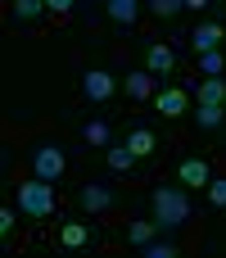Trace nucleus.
<instances>
[{
	"label": "nucleus",
	"instance_id": "f257e3e1",
	"mask_svg": "<svg viewBox=\"0 0 226 258\" xmlns=\"http://www.w3.org/2000/svg\"><path fill=\"white\" fill-rule=\"evenodd\" d=\"M154 222L163 231H177L181 222H190V195L181 186H159L154 190Z\"/></svg>",
	"mask_w": 226,
	"mask_h": 258
},
{
	"label": "nucleus",
	"instance_id": "f03ea898",
	"mask_svg": "<svg viewBox=\"0 0 226 258\" xmlns=\"http://www.w3.org/2000/svg\"><path fill=\"white\" fill-rule=\"evenodd\" d=\"M18 209H23L27 218H50V213H54V181H45V177L23 181V186H18Z\"/></svg>",
	"mask_w": 226,
	"mask_h": 258
},
{
	"label": "nucleus",
	"instance_id": "7ed1b4c3",
	"mask_svg": "<svg viewBox=\"0 0 226 258\" xmlns=\"http://www.w3.org/2000/svg\"><path fill=\"white\" fill-rule=\"evenodd\" d=\"M63 168H68V159H63V150H59V145H41V150L32 154V172H36V177H45V181H59V177H63Z\"/></svg>",
	"mask_w": 226,
	"mask_h": 258
},
{
	"label": "nucleus",
	"instance_id": "20e7f679",
	"mask_svg": "<svg viewBox=\"0 0 226 258\" xmlns=\"http://www.w3.org/2000/svg\"><path fill=\"white\" fill-rule=\"evenodd\" d=\"M113 91H118V82H113L104 68H91V73L82 77V95H86V100H95V104H104Z\"/></svg>",
	"mask_w": 226,
	"mask_h": 258
},
{
	"label": "nucleus",
	"instance_id": "39448f33",
	"mask_svg": "<svg viewBox=\"0 0 226 258\" xmlns=\"http://www.w3.org/2000/svg\"><path fill=\"white\" fill-rule=\"evenodd\" d=\"M222 41H226V27H222V23H199V27L190 32L195 54H204V50H222Z\"/></svg>",
	"mask_w": 226,
	"mask_h": 258
},
{
	"label": "nucleus",
	"instance_id": "423d86ee",
	"mask_svg": "<svg viewBox=\"0 0 226 258\" xmlns=\"http://www.w3.org/2000/svg\"><path fill=\"white\" fill-rule=\"evenodd\" d=\"M154 100H159V113H163V118H181V113L190 109V95H186L181 86H163Z\"/></svg>",
	"mask_w": 226,
	"mask_h": 258
},
{
	"label": "nucleus",
	"instance_id": "0eeeda50",
	"mask_svg": "<svg viewBox=\"0 0 226 258\" xmlns=\"http://www.w3.org/2000/svg\"><path fill=\"white\" fill-rule=\"evenodd\" d=\"M77 200H82V209H86V213H104V209L113 204L109 186H100V181H86V186L77 190Z\"/></svg>",
	"mask_w": 226,
	"mask_h": 258
},
{
	"label": "nucleus",
	"instance_id": "6e6552de",
	"mask_svg": "<svg viewBox=\"0 0 226 258\" xmlns=\"http://www.w3.org/2000/svg\"><path fill=\"white\" fill-rule=\"evenodd\" d=\"M122 145H127V150H131V154H136V159H149V154H154V150H159V136H154V132H149V127H131V132H127V141H122Z\"/></svg>",
	"mask_w": 226,
	"mask_h": 258
},
{
	"label": "nucleus",
	"instance_id": "1a4fd4ad",
	"mask_svg": "<svg viewBox=\"0 0 226 258\" xmlns=\"http://www.w3.org/2000/svg\"><path fill=\"white\" fill-rule=\"evenodd\" d=\"M172 63H177V54H172V45H163V41H159V45H149V50H145V68H149L154 77H163V73H172Z\"/></svg>",
	"mask_w": 226,
	"mask_h": 258
},
{
	"label": "nucleus",
	"instance_id": "9d476101",
	"mask_svg": "<svg viewBox=\"0 0 226 258\" xmlns=\"http://www.w3.org/2000/svg\"><path fill=\"white\" fill-rule=\"evenodd\" d=\"M177 177H181V186H208V181H213V172H208L204 159H181Z\"/></svg>",
	"mask_w": 226,
	"mask_h": 258
},
{
	"label": "nucleus",
	"instance_id": "9b49d317",
	"mask_svg": "<svg viewBox=\"0 0 226 258\" xmlns=\"http://www.w3.org/2000/svg\"><path fill=\"white\" fill-rule=\"evenodd\" d=\"M122 91H127L131 100H149V95H154V73H149V68H140V73H127Z\"/></svg>",
	"mask_w": 226,
	"mask_h": 258
},
{
	"label": "nucleus",
	"instance_id": "f8f14e48",
	"mask_svg": "<svg viewBox=\"0 0 226 258\" xmlns=\"http://www.w3.org/2000/svg\"><path fill=\"white\" fill-rule=\"evenodd\" d=\"M195 100L199 104H226V77H204L195 86Z\"/></svg>",
	"mask_w": 226,
	"mask_h": 258
},
{
	"label": "nucleus",
	"instance_id": "ddd939ff",
	"mask_svg": "<svg viewBox=\"0 0 226 258\" xmlns=\"http://www.w3.org/2000/svg\"><path fill=\"white\" fill-rule=\"evenodd\" d=\"M104 9H109V18L122 23V27H131V23L140 18V5H136V0H104Z\"/></svg>",
	"mask_w": 226,
	"mask_h": 258
},
{
	"label": "nucleus",
	"instance_id": "4468645a",
	"mask_svg": "<svg viewBox=\"0 0 226 258\" xmlns=\"http://www.w3.org/2000/svg\"><path fill=\"white\" fill-rule=\"evenodd\" d=\"M195 122H199L204 132H217L226 122V104H199V109H195Z\"/></svg>",
	"mask_w": 226,
	"mask_h": 258
},
{
	"label": "nucleus",
	"instance_id": "2eb2a0df",
	"mask_svg": "<svg viewBox=\"0 0 226 258\" xmlns=\"http://www.w3.org/2000/svg\"><path fill=\"white\" fill-rule=\"evenodd\" d=\"M82 136H86V145L104 150V145H109V122H104V118H91V122L82 127Z\"/></svg>",
	"mask_w": 226,
	"mask_h": 258
},
{
	"label": "nucleus",
	"instance_id": "dca6fc26",
	"mask_svg": "<svg viewBox=\"0 0 226 258\" xmlns=\"http://www.w3.org/2000/svg\"><path fill=\"white\" fill-rule=\"evenodd\" d=\"M159 231H163L159 222H131V227H127V236H131V245H136V249H145Z\"/></svg>",
	"mask_w": 226,
	"mask_h": 258
},
{
	"label": "nucleus",
	"instance_id": "f3484780",
	"mask_svg": "<svg viewBox=\"0 0 226 258\" xmlns=\"http://www.w3.org/2000/svg\"><path fill=\"white\" fill-rule=\"evenodd\" d=\"M199 73H204V77H222L226 73V54L222 50H204V54H199Z\"/></svg>",
	"mask_w": 226,
	"mask_h": 258
},
{
	"label": "nucleus",
	"instance_id": "a211bd4d",
	"mask_svg": "<svg viewBox=\"0 0 226 258\" xmlns=\"http://www.w3.org/2000/svg\"><path fill=\"white\" fill-rule=\"evenodd\" d=\"M59 240H63V245H68V249H82V245H86V240H91V227H86V222H68V227H63V236H59Z\"/></svg>",
	"mask_w": 226,
	"mask_h": 258
},
{
	"label": "nucleus",
	"instance_id": "6ab92c4d",
	"mask_svg": "<svg viewBox=\"0 0 226 258\" xmlns=\"http://www.w3.org/2000/svg\"><path fill=\"white\" fill-rule=\"evenodd\" d=\"M41 9H50V0H14V18H23V23L36 18Z\"/></svg>",
	"mask_w": 226,
	"mask_h": 258
},
{
	"label": "nucleus",
	"instance_id": "aec40b11",
	"mask_svg": "<svg viewBox=\"0 0 226 258\" xmlns=\"http://www.w3.org/2000/svg\"><path fill=\"white\" fill-rule=\"evenodd\" d=\"M131 163H136V154L122 145V150H109V168L113 172H131Z\"/></svg>",
	"mask_w": 226,
	"mask_h": 258
},
{
	"label": "nucleus",
	"instance_id": "412c9836",
	"mask_svg": "<svg viewBox=\"0 0 226 258\" xmlns=\"http://www.w3.org/2000/svg\"><path fill=\"white\" fill-rule=\"evenodd\" d=\"M208 204L213 209H226V177H213L208 181Z\"/></svg>",
	"mask_w": 226,
	"mask_h": 258
},
{
	"label": "nucleus",
	"instance_id": "4be33fe9",
	"mask_svg": "<svg viewBox=\"0 0 226 258\" xmlns=\"http://www.w3.org/2000/svg\"><path fill=\"white\" fill-rule=\"evenodd\" d=\"M149 9H154L159 18H172V14H181V9H186V0H149Z\"/></svg>",
	"mask_w": 226,
	"mask_h": 258
},
{
	"label": "nucleus",
	"instance_id": "5701e85b",
	"mask_svg": "<svg viewBox=\"0 0 226 258\" xmlns=\"http://www.w3.org/2000/svg\"><path fill=\"white\" fill-rule=\"evenodd\" d=\"M145 258H177V245H159V240H149V245H145Z\"/></svg>",
	"mask_w": 226,
	"mask_h": 258
},
{
	"label": "nucleus",
	"instance_id": "b1692460",
	"mask_svg": "<svg viewBox=\"0 0 226 258\" xmlns=\"http://www.w3.org/2000/svg\"><path fill=\"white\" fill-rule=\"evenodd\" d=\"M0 231H5V236L14 231V209H0Z\"/></svg>",
	"mask_w": 226,
	"mask_h": 258
},
{
	"label": "nucleus",
	"instance_id": "393cba45",
	"mask_svg": "<svg viewBox=\"0 0 226 258\" xmlns=\"http://www.w3.org/2000/svg\"><path fill=\"white\" fill-rule=\"evenodd\" d=\"M72 9V0H50V14H68Z\"/></svg>",
	"mask_w": 226,
	"mask_h": 258
},
{
	"label": "nucleus",
	"instance_id": "a878e982",
	"mask_svg": "<svg viewBox=\"0 0 226 258\" xmlns=\"http://www.w3.org/2000/svg\"><path fill=\"white\" fill-rule=\"evenodd\" d=\"M186 9H208V0H186Z\"/></svg>",
	"mask_w": 226,
	"mask_h": 258
},
{
	"label": "nucleus",
	"instance_id": "bb28decb",
	"mask_svg": "<svg viewBox=\"0 0 226 258\" xmlns=\"http://www.w3.org/2000/svg\"><path fill=\"white\" fill-rule=\"evenodd\" d=\"M91 5H104V0H91Z\"/></svg>",
	"mask_w": 226,
	"mask_h": 258
}]
</instances>
